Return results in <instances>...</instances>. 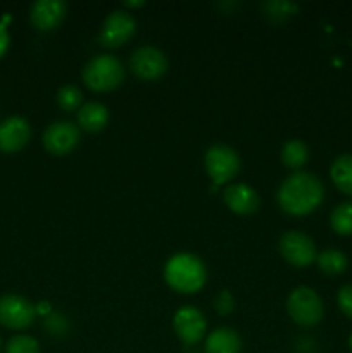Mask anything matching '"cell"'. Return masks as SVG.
Returning <instances> with one entry per match:
<instances>
[{
	"label": "cell",
	"mask_w": 352,
	"mask_h": 353,
	"mask_svg": "<svg viewBox=\"0 0 352 353\" xmlns=\"http://www.w3.org/2000/svg\"><path fill=\"white\" fill-rule=\"evenodd\" d=\"M242 340L231 327H216L206 338V353H240Z\"/></svg>",
	"instance_id": "9a60e30c"
},
{
	"label": "cell",
	"mask_w": 352,
	"mask_h": 353,
	"mask_svg": "<svg viewBox=\"0 0 352 353\" xmlns=\"http://www.w3.org/2000/svg\"><path fill=\"white\" fill-rule=\"evenodd\" d=\"M286 312L299 326H316L324 316L323 300L309 286H297L286 299Z\"/></svg>",
	"instance_id": "277c9868"
},
{
	"label": "cell",
	"mask_w": 352,
	"mask_h": 353,
	"mask_svg": "<svg viewBox=\"0 0 352 353\" xmlns=\"http://www.w3.org/2000/svg\"><path fill=\"white\" fill-rule=\"evenodd\" d=\"M233 307H235L233 295H231L228 290H221L219 295L214 299V309H216L221 316H226V314H230L231 310H233Z\"/></svg>",
	"instance_id": "d4e9b609"
},
{
	"label": "cell",
	"mask_w": 352,
	"mask_h": 353,
	"mask_svg": "<svg viewBox=\"0 0 352 353\" xmlns=\"http://www.w3.org/2000/svg\"><path fill=\"white\" fill-rule=\"evenodd\" d=\"M83 93L78 86L75 85H64L59 88L57 92V103L61 109L64 110H76L81 105Z\"/></svg>",
	"instance_id": "7402d4cb"
},
{
	"label": "cell",
	"mask_w": 352,
	"mask_h": 353,
	"mask_svg": "<svg viewBox=\"0 0 352 353\" xmlns=\"http://www.w3.org/2000/svg\"><path fill=\"white\" fill-rule=\"evenodd\" d=\"M137 30V21L126 10L116 9L104 19L102 30H100V43L104 47L116 48L126 43Z\"/></svg>",
	"instance_id": "9c48e42d"
},
{
	"label": "cell",
	"mask_w": 352,
	"mask_h": 353,
	"mask_svg": "<svg viewBox=\"0 0 352 353\" xmlns=\"http://www.w3.org/2000/svg\"><path fill=\"white\" fill-rule=\"evenodd\" d=\"M0 345H2V341H0Z\"/></svg>",
	"instance_id": "4dcf8cb0"
},
{
	"label": "cell",
	"mask_w": 352,
	"mask_h": 353,
	"mask_svg": "<svg viewBox=\"0 0 352 353\" xmlns=\"http://www.w3.org/2000/svg\"><path fill=\"white\" fill-rule=\"evenodd\" d=\"M6 353H40V345L33 336L17 334L7 341Z\"/></svg>",
	"instance_id": "603a6c76"
},
{
	"label": "cell",
	"mask_w": 352,
	"mask_h": 353,
	"mask_svg": "<svg viewBox=\"0 0 352 353\" xmlns=\"http://www.w3.org/2000/svg\"><path fill=\"white\" fill-rule=\"evenodd\" d=\"M43 327L47 330V333H50V334H64L66 331H68L69 324H68V319H66L64 316L50 312L48 316H45Z\"/></svg>",
	"instance_id": "cb8c5ba5"
},
{
	"label": "cell",
	"mask_w": 352,
	"mask_h": 353,
	"mask_svg": "<svg viewBox=\"0 0 352 353\" xmlns=\"http://www.w3.org/2000/svg\"><path fill=\"white\" fill-rule=\"evenodd\" d=\"M173 327L179 340L185 345H195L204 338L207 321L204 314L195 307H182L173 317Z\"/></svg>",
	"instance_id": "8fae6325"
},
{
	"label": "cell",
	"mask_w": 352,
	"mask_h": 353,
	"mask_svg": "<svg viewBox=\"0 0 352 353\" xmlns=\"http://www.w3.org/2000/svg\"><path fill=\"white\" fill-rule=\"evenodd\" d=\"M223 200L237 214H252L261 205L259 193L245 183H233V185L226 186Z\"/></svg>",
	"instance_id": "5bb4252c"
},
{
	"label": "cell",
	"mask_w": 352,
	"mask_h": 353,
	"mask_svg": "<svg viewBox=\"0 0 352 353\" xmlns=\"http://www.w3.org/2000/svg\"><path fill=\"white\" fill-rule=\"evenodd\" d=\"M31 138V126L24 117L12 116L0 123V152L14 154Z\"/></svg>",
	"instance_id": "7c38bea8"
},
{
	"label": "cell",
	"mask_w": 352,
	"mask_h": 353,
	"mask_svg": "<svg viewBox=\"0 0 352 353\" xmlns=\"http://www.w3.org/2000/svg\"><path fill=\"white\" fill-rule=\"evenodd\" d=\"M337 302L342 312L352 319V285H345L338 290Z\"/></svg>",
	"instance_id": "484cf974"
},
{
	"label": "cell",
	"mask_w": 352,
	"mask_h": 353,
	"mask_svg": "<svg viewBox=\"0 0 352 353\" xmlns=\"http://www.w3.org/2000/svg\"><path fill=\"white\" fill-rule=\"evenodd\" d=\"M7 47H9V33H7L3 24H0V57H2L3 52L7 50Z\"/></svg>",
	"instance_id": "4316f807"
},
{
	"label": "cell",
	"mask_w": 352,
	"mask_h": 353,
	"mask_svg": "<svg viewBox=\"0 0 352 353\" xmlns=\"http://www.w3.org/2000/svg\"><path fill=\"white\" fill-rule=\"evenodd\" d=\"M37 316V307L21 295L0 296V324L9 330H26Z\"/></svg>",
	"instance_id": "52a82bcc"
},
{
	"label": "cell",
	"mask_w": 352,
	"mask_h": 353,
	"mask_svg": "<svg viewBox=\"0 0 352 353\" xmlns=\"http://www.w3.org/2000/svg\"><path fill=\"white\" fill-rule=\"evenodd\" d=\"M204 165H206L207 174L213 179L214 185H221V183L233 179L240 171V157L230 145L216 143L206 152Z\"/></svg>",
	"instance_id": "5b68a950"
},
{
	"label": "cell",
	"mask_w": 352,
	"mask_h": 353,
	"mask_svg": "<svg viewBox=\"0 0 352 353\" xmlns=\"http://www.w3.org/2000/svg\"><path fill=\"white\" fill-rule=\"evenodd\" d=\"M43 147L54 155H66L76 148L79 143V128L71 121H57L48 124L43 131Z\"/></svg>",
	"instance_id": "30bf717a"
},
{
	"label": "cell",
	"mask_w": 352,
	"mask_h": 353,
	"mask_svg": "<svg viewBox=\"0 0 352 353\" xmlns=\"http://www.w3.org/2000/svg\"><path fill=\"white\" fill-rule=\"evenodd\" d=\"M145 2H141V0H138V2H124V6H130V7H140L144 6Z\"/></svg>",
	"instance_id": "f1b7e54d"
},
{
	"label": "cell",
	"mask_w": 352,
	"mask_h": 353,
	"mask_svg": "<svg viewBox=\"0 0 352 353\" xmlns=\"http://www.w3.org/2000/svg\"><path fill=\"white\" fill-rule=\"evenodd\" d=\"M164 279L179 293H195L207 279L206 264L193 254H176L166 262Z\"/></svg>",
	"instance_id": "7a4b0ae2"
},
{
	"label": "cell",
	"mask_w": 352,
	"mask_h": 353,
	"mask_svg": "<svg viewBox=\"0 0 352 353\" xmlns=\"http://www.w3.org/2000/svg\"><path fill=\"white\" fill-rule=\"evenodd\" d=\"M266 16L271 17L273 21H283L286 17L293 16L299 10V6L293 2H283V0H273V2L262 3Z\"/></svg>",
	"instance_id": "44dd1931"
},
{
	"label": "cell",
	"mask_w": 352,
	"mask_h": 353,
	"mask_svg": "<svg viewBox=\"0 0 352 353\" xmlns=\"http://www.w3.org/2000/svg\"><path fill=\"white\" fill-rule=\"evenodd\" d=\"M349 347H351V350H352V334H351V338H349Z\"/></svg>",
	"instance_id": "f546056e"
},
{
	"label": "cell",
	"mask_w": 352,
	"mask_h": 353,
	"mask_svg": "<svg viewBox=\"0 0 352 353\" xmlns=\"http://www.w3.org/2000/svg\"><path fill=\"white\" fill-rule=\"evenodd\" d=\"M309 159V148L302 140H289L282 147V162L290 169H300Z\"/></svg>",
	"instance_id": "d6986e66"
},
{
	"label": "cell",
	"mask_w": 352,
	"mask_h": 353,
	"mask_svg": "<svg viewBox=\"0 0 352 353\" xmlns=\"http://www.w3.org/2000/svg\"><path fill=\"white\" fill-rule=\"evenodd\" d=\"M331 181L345 195L352 196V155H338L330 168Z\"/></svg>",
	"instance_id": "e0dca14e"
},
{
	"label": "cell",
	"mask_w": 352,
	"mask_h": 353,
	"mask_svg": "<svg viewBox=\"0 0 352 353\" xmlns=\"http://www.w3.org/2000/svg\"><path fill=\"white\" fill-rule=\"evenodd\" d=\"M109 121V110L100 102H86L78 110L79 128L88 133H97L104 130Z\"/></svg>",
	"instance_id": "2e32d148"
},
{
	"label": "cell",
	"mask_w": 352,
	"mask_h": 353,
	"mask_svg": "<svg viewBox=\"0 0 352 353\" xmlns=\"http://www.w3.org/2000/svg\"><path fill=\"white\" fill-rule=\"evenodd\" d=\"M130 68L138 78L157 79L168 71V57L154 45H141L131 52Z\"/></svg>",
	"instance_id": "ba28073f"
},
{
	"label": "cell",
	"mask_w": 352,
	"mask_h": 353,
	"mask_svg": "<svg viewBox=\"0 0 352 353\" xmlns=\"http://www.w3.org/2000/svg\"><path fill=\"white\" fill-rule=\"evenodd\" d=\"M316 264L320 271L326 276H338L347 269L349 261L344 252L337 250V248H326L316 255Z\"/></svg>",
	"instance_id": "ac0fdd59"
},
{
	"label": "cell",
	"mask_w": 352,
	"mask_h": 353,
	"mask_svg": "<svg viewBox=\"0 0 352 353\" xmlns=\"http://www.w3.org/2000/svg\"><path fill=\"white\" fill-rule=\"evenodd\" d=\"M81 76L88 88L95 90V92H109L121 85L124 78V69L117 57L100 54L86 62Z\"/></svg>",
	"instance_id": "3957f363"
},
{
	"label": "cell",
	"mask_w": 352,
	"mask_h": 353,
	"mask_svg": "<svg viewBox=\"0 0 352 353\" xmlns=\"http://www.w3.org/2000/svg\"><path fill=\"white\" fill-rule=\"evenodd\" d=\"M324 196V186L317 176L297 171L286 176L278 186L276 202L290 216H306L320 207Z\"/></svg>",
	"instance_id": "6da1fadb"
},
{
	"label": "cell",
	"mask_w": 352,
	"mask_h": 353,
	"mask_svg": "<svg viewBox=\"0 0 352 353\" xmlns=\"http://www.w3.org/2000/svg\"><path fill=\"white\" fill-rule=\"evenodd\" d=\"M278 248L283 259L295 268H306V265L313 264L317 255L313 238L302 231L295 230L282 234Z\"/></svg>",
	"instance_id": "8992f818"
},
{
	"label": "cell",
	"mask_w": 352,
	"mask_h": 353,
	"mask_svg": "<svg viewBox=\"0 0 352 353\" xmlns=\"http://www.w3.org/2000/svg\"><path fill=\"white\" fill-rule=\"evenodd\" d=\"M37 312L41 314V316H48V314L52 312L50 310V305H48V302H40L37 307Z\"/></svg>",
	"instance_id": "83f0119b"
},
{
	"label": "cell",
	"mask_w": 352,
	"mask_h": 353,
	"mask_svg": "<svg viewBox=\"0 0 352 353\" xmlns=\"http://www.w3.org/2000/svg\"><path fill=\"white\" fill-rule=\"evenodd\" d=\"M68 6L62 0H37L30 9V21L37 30H54L62 23Z\"/></svg>",
	"instance_id": "4fadbf2b"
},
{
	"label": "cell",
	"mask_w": 352,
	"mask_h": 353,
	"mask_svg": "<svg viewBox=\"0 0 352 353\" xmlns=\"http://www.w3.org/2000/svg\"><path fill=\"white\" fill-rule=\"evenodd\" d=\"M331 230L342 236L352 234V202H344L331 210Z\"/></svg>",
	"instance_id": "ffe728a7"
}]
</instances>
